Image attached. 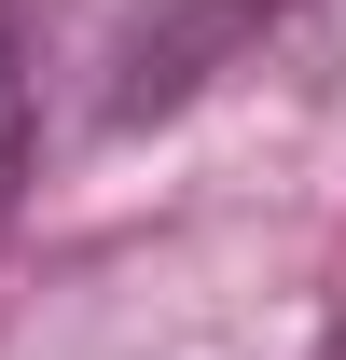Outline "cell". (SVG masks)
<instances>
[{
    "instance_id": "obj_1",
    "label": "cell",
    "mask_w": 346,
    "mask_h": 360,
    "mask_svg": "<svg viewBox=\"0 0 346 360\" xmlns=\"http://www.w3.org/2000/svg\"><path fill=\"white\" fill-rule=\"evenodd\" d=\"M28 167V70H14V28H0V194Z\"/></svg>"
},
{
    "instance_id": "obj_2",
    "label": "cell",
    "mask_w": 346,
    "mask_h": 360,
    "mask_svg": "<svg viewBox=\"0 0 346 360\" xmlns=\"http://www.w3.org/2000/svg\"><path fill=\"white\" fill-rule=\"evenodd\" d=\"M208 360H263V347H208Z\"/></svg>"
}]
</instances>
